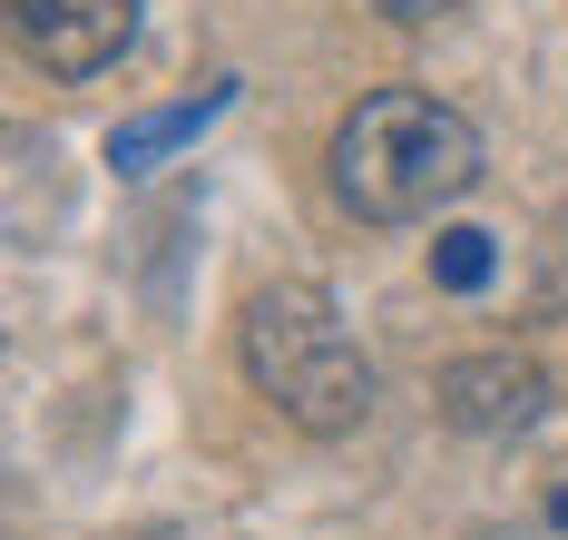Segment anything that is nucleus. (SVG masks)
I'll list each match as a JSON object with an SVG mask.
<instances>
[{"label": "nucleus", "instance_id": "f257e3e1", "mask_svg": "<svg viewBox=\"0 0 568 540\" xmlns=\"http://www.w3.org/2000/svg\"><path fill=\"white\" fill-rule=\"evenodd\" d=\"M480 178V128L432 89H373L334 128V197L363 227H412L442 217Z\"/></svg>", "mask_w": 568, "mask_h": 540}, {"label": "nucleus", "instance_id": "f03ea898", "mask_svg": "<svg viewBox=\"0 0 568 540\" xmlns=\"http://www.w3.org/2000/svg\"><path fill=\"white\" fill-rule=\"evenodd\" d=\"M245 373L304 432H353L373 413V354L353 344L324 286H265L245 304Z\"/></svg>", "mask_w": 568, "mask_h": 540}, {"label": "nucleus", "instance_id": "7ed1b4c3", "mask_svg": "<svg viewBox=\"0 0 568 540\" xmlns=\"http://www.w3.org/2000/svg\"><path fill=\"white\" fill-rule=\"evenodd\" d=\"M10 40L50 79H99L138 40V0H10Z\"/></svg>", "mask_w": 568, "mask_h": 540}, {"label": "nucleus", "instance_id": "20e7f679", "mask_svg": "<svg viewBox=\"0 0 568 540\" xmlns=\"http://www.w3.org/2000/svg\"><path fill=\"white\" fill-rule=\"evenodd\" d=\"M549 403V373L529 354H460L442 373V422L452 432H529Z\"/></svg>", "mask_w": 568, "mask_h": 540}, {"label": "nucleus", "instance_id": "39448f33", "mask_svg": "<svg viewBox=\"0 0 568 540\" xmlns=\"http://www.w3.org/2000/svg\"><path fill=\"white\" fill-rule=\"evenodd\" d=\"M216 109H226V79H216V89H196V99H176V109H148V119H128V128L109 138V168H118V178L158 168V158H168V148H186V138L216 119Z\"/></svg>", "mask_w": 568, "mask_h": 540}, {"label": "nucleus", "instance_id": "423d86ee", "mask_svg": "<svg viewBox=\"0 0 568 540\" xmlns=\"http://www.w3.org/2000/svg\"><path fill=\"white\" fill-rule=\"evenodd\" d=\"M490 266H500V256H490L480 227H452V237L432 246V286H442V296H480V286H490Z\"/></svg>", "mask_w": 568, "mask_h": 540}, {"label": "nucleus", "instance_id": "0eeeda50", "mask_svg": "<svg viewBox=\"0 0 568 540\" xmlns=\"http://www.w3.org/2000/svg\"><path fill=\"white\" fill-rule=\"evenodd\" d=\"M383 20H402V30H422V20H442V10H460V0H373Z\"/></svg>", "mask_w": 568, "mask_h": 540}, {"label": "nucleus", "instance_id": "6e6552de", "mask_svg": "<svg viewBox=\"0 0 568 540\" xmlns=\"http://www.w3.org/2000/svg\"><path fill=\"white\" fill-rule=\"evenodd\" d=\"M549 521H559V531H568V491H559V501H549Z\"/></svg>", "mask_w": 568, "mask_h": 540}]
</instances>
